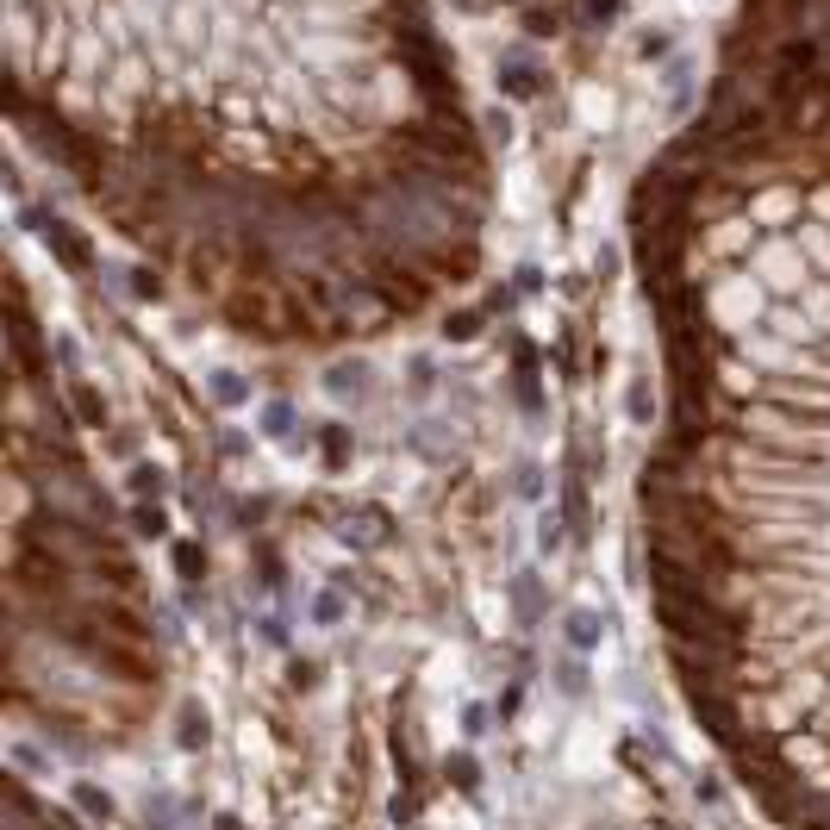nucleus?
Listing matches in <instances>:
<instances>
[{
  "instance_id": "obj_1",
  "label": "nucleus",
  "mask_w": 830,
  "mask_h": 830,
  "mask_svg": "<svg viewBox=\"0 0 830 830\" xmlns=\"http://www.w3.org/2000/svg\"><path fill=\"white\" fill-rule=\"evenodd\" d=\"M743 213H750V219L774 237V232H787L793 219H805V201H799V188H787V182H768V188L750 194V206H743Z\"/></svg>"
},
{
  "instance_id": "obj_2",
  "label": "nucleus",
  "mask_w": 830,
  "mask_h": 830,
  "mask_svg": "<svg viewBox=\"0 0 830 830\" xmlns=\"http://www.w3.org/2000/svg\"><path fill=\"white\" fill-rule=\"evenodd\" d=\"M500 95H512V100L544 95V76H537V64L525 57V50H512V57H506V69H500Z\"/></svg>"
},
{
  "instance_id": "obj_3",
  "label": "nucleus",
  "mask_w": 830,
  "mask_h": 830,
  "mask_svg": "<svg viewBox=\"0 0 830 830\" xmlns=\"http://www.w3.org/2000/svg\"><path fill=\"white\" fill-rule=\"evenodd\" d=\"M662 81H668V107L687 113L693 107V64H687V57H674V64L662 69Z\"/></svg>"
},
{
  "instance_id": "obj_4",
  "label": "nucleus",
  "mask_w": 830,
  "mask_h": 830,
  "mask_svg": "<svg viewBox=\"0 0 830 830\" xmlns=\"http://www.w3.org/2000/svg\"><path fill=\"white\" fill-rule=\"evenodd\" d=\"M580 13H587V26H594V32H606L612 13H618V0H580Z\"/></svg>"
},
{
  "instance_id": "obj_5",
  "label": "nucleus",
  "mask_w": 830,
  "mask_h": 830,
  "mask_svg": "<svg viewBox=\"0 0 830 830\" xmlns=\"http://www.w3.org/2000/svg\"><path fill=\"white\" fill-rule=\"evenodd\" d=\"M525 26H531V38H544V32H556L563 19L549 13V7H531V13H525Z\"/></svg>"
}]
</instances>
